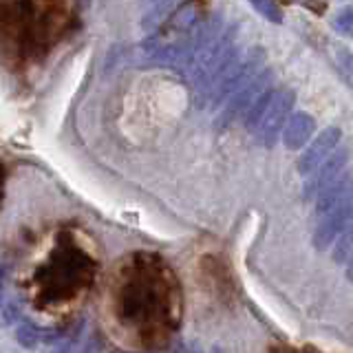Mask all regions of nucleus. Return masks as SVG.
Wrapping results in <instances>:
<instances>
[{
  "label": "nucleus",
  "instance_id": "obj_10",
  "mask_svg": "<svg viewBox=\"0 0 353 353\" xmlns=\"http://www.w3.org/2000/svg\"><path fill=\"white\" fill-rule=\"evenodd\" d=\"M250 5L268 22H274V25L283 22V11L279 9V5H274V0H250Z\"/></svg>",
  "mask_w": 353,
  "mask_h": 353
},
{
  "label": "nucleus",
  "instance_id": "obj_14",
  "mask_svg": "<svg viewBox=\"0 0 353 353\" xmlns=\"http://www.w3.org/2000/svg\"><path fill=\"white\" fill-rule=\"evenodd\" d=\"M298 3H303L305 7L314 9V11H320V9H318V5H316V0H298Z\"/></svg>",
  "mask_w": 353,
  "mask_h": 353
},
{
  "label": "nucleus",
  "instance_id": "obj_6",
  "mask_svg": "<svg viewBox=\"0 0 353 353\" xmlns=\"http://www.w3.org/2000/svg\"><path fill=\"white\" fill-rule=\"evenodd\" d=\"M314 130H316V121H314L312 115H309V113H296V115H292L290 119L285 121L281 137H283L287 148L298 150V148H303L309 139H312Z\"/></svg>",
  "mask_w": 353,
  "mask_h": 353
},
{
  "label": "nucleus",
  "instance_id": "obj_12",
  "mask_svg": "<svg viewBox=\"0 0 353 353\" xmlns=\"http://www.w3.org/2000/svg\"><path fill=\"white\" fill-rule=\"evenodd\" d=\"M334 256H336L338 263L349 261V256H351V230H349V228L338 236V245H336Z\"/></svg>",
  "mask_w": 353,
  "mask_h": 353
},
{
  "label": "nucleus",
  "instance_id": "obj_4",
  "mask_svg": "<svg viewBox=\"0 0 353 353\" xmlns=\"http://www.w3.org/2000/svg\"><path fill=\"white\" fill-rule=\"evenodd\" d=\"M342 139V130L331 126V128H325L320 135L312 141V146H309L303 157L298 159V172L301 174H312L320 163L329 159V154L338 148V143Z\"/></svg>",
  "mask_w": 353,
  "mask_h": 353
},
{
  "label": "nucleus",
  "instance_id": "obj_2",
  "mask_svg": "<svg viewBox=\"0 0 353 353\" xmlns=\"http://www.w3.org/2000/svg\"><path fill=\"white\" fill-rule=\"evenodd\" d=\"M294 102H296V95L292 91H274L272 97H270V104L265 108L263 117L259 119V128H256V135H259V141L263 146L272 148L276 139L281 137L283 132V126L285 121L290 119V113L294 108Z\"/></svg>",
  "mask_w": 353,
  "mask_h": 353
},
{
  "label": "nucleus",
  "instance_id": "obj_7",
  "mask_svg": "<svg viewBox=\"0 0 353 353\" xmlns=\"http://www.w3.org/2000/svg\"><path fill=\"white\" fill-rule=\"evenodd\" d=\"M16 340L20 342L25 349H36L42 342H49V345H55L60 340V334H53V331L40 329L31 323H20L16 329Z\"/></svg>",
  "mask_w": 353,
  "mask_h": 353
},
{
  "label": "nucleus",
  "instance_id": "obj_13",
  "mask_svg": "<svg viewBox=\"0 0 353 353\" xmlns=\"http://www.w3.org/2000/svg\"><path fill=\"white\" fill-rule=\"evenodd\" d=\"M170 353H201V351L194 349V347H183V345H179V347H174Z\"/></svg>",
  "mask_w": 353,
  "mask_h": 353
},
{
  "label": "nucleus",
  "instance_id": "obj_1",
  "mask_svg": "<svg viewBox=\"0 0 353 353\" xmlns=\"http://www.w3.org/2000/svg\"><path fill=\"white\" fill-rule=\"evenodd\" d=\"M64 0H0V42L20 55H40L66 29Z\"/></svg>",
  "mask_w": 353,
  "mask_h": 353
},
{
  "label": "nucleus",
  "instance_id": "obj_11",
  "mask_svg": "<svg viewBox=\"0 0 353 353\" xmlns=\"http://www.w3.org/2000/svg\"><path fill=\"white\" fill-rule=\"evenodd\" d=\"M331 27H334V31L338 33V36L349 38L351 36V27H353V11L351 9L340 11V14L334 18V22H331Z\"/></svg>",
  "mask_w": 353,
  "mask_h": 353
},
{
  "label": "nucleus",
  "instance_id": "obj_9",
  "mask_svg": "<svg viewBox=\"0 0 353 353\" xmlns=\"http://www.w3.org/2000/svg\"><path fill=\"white\" fill-rule=\"evenodd\" d=\"M272 93H274V91L268 86V88H265V91H263L256 99H254L252 104H250V108L245 110V115H243V117H245V126H248V128H254V126L259 124V119L263 117L265 108H268V104H270Z\"/></svg>",
  "mask_w": 353,
  "mask_h": 353
},
{
  "label": "nucleus",
  "instance_id": "obj_3",
  "mask_svg": "<svg viewBox=\"0 0 353 353\" xmlns=\"http://www.w3.org/2000/svg\"><path fill=\"white\" fill-rule=\"evenodd\" d=\"M349 219H351V196L340 201L336 208H331L329 212L320 214V221L314 232L316 250H327L331 243H336V239L349 228Z\"/></svg>",
  "mask_w": 353,
  "mask_h": 353
},
{
  "label": "nucleus",
  "instance_id": "obj_8",
  "mask_svg": "<svg viewBox=\"0 0 353 353\" xmlns=\"http://www.w3.org/2000/svg\"><path fill=\"white\" fill-rule=\"evenodd\" d=\"M176 0H150L148 11L141 18V27L146 31H154L161 22L170 16V11L174 9Z\"/></svg>",
  "mask_w": 353,
  "mask_h": 353
},
{
  "label": "nucleus",
  "instance_id": "obj_5",
  "mask_svg": "<svg viewBox=\"0 0 353 353\" xmlns=\"http://www.w3.org/2000/svg\"><path fill=\"white\" fill-rule=\"evenodd\" d=\"M347 161H349V150L342 148L338 154H334V157H329L327 161H323L318 165V168L312 172L314 176L307 181L305 185V196L307 199H314L323 188L331 185L338 176H342L347 172Z\"/></svg>",
  "mask_w": 353,
  "mask_h": 353
},
{
  "label": "nucleus",
  "instance_id": "obj_15",
  "mask_svg": "<svg viewBox=\"0 0 353 353\" xmlns=\"http://www.w3.org/2000/svg\"><path fill=\"white\" fill-rule=\"evenodd\" d=\"M0 279H3V276H0ZM0 298H3V283H0Z\"/></svg>",
  "mask_w": 353,
  "mask_h": 353
}]
</instances>
